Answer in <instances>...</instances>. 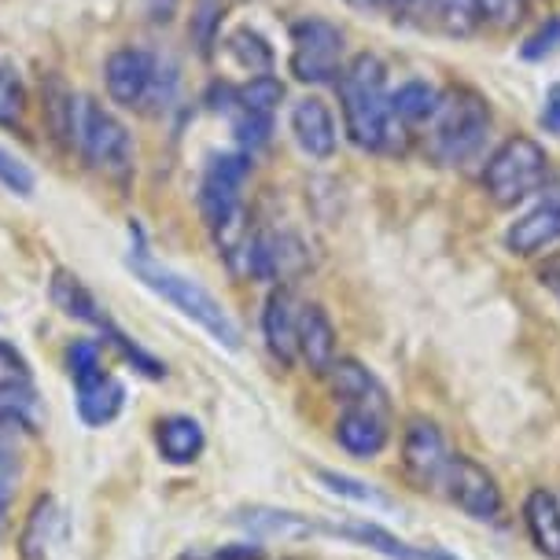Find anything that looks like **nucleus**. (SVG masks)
Segmentation results:
<instances>
[{
  "label": "nucleus",
  "instance_id": "29",
  "mask_svg": "<svg viewBox=\"0 0 560 560\" xmlns=\"http://www.w3.org/2000/svg\"><path fill=\"white\" fill-rule=\"evenodd\" d=\"M317 479H322L325 490H332L336 498H347V502H358V505H369V509H392V498L380 494L373 483L365 479H354L347 472H332V468H317Z\"/></svg>",
  "mask_w": 560,
  "mask_h": 560
},
{
  "label": "nucleus",
  "instance_id": "34",
  "mask_svg": "<svg viewBox=\"0 0 560 560\" xmlns=\"http://www.w3.org/2000/svg\"><path fill=\"white\" fill-rule=\"evenodd\" d=\"M432 4H435V19L450 34H472L479 26L476 0H432Z\"/></svg>",
  "mask_w": 560,
  "mask_h": 560
},
{
  "label": "nucleus",
  "instance_id": "40",
  "mask_svg": "<svg viewBox=\"0 0 560 560\" xmlns=\"http://www.w3.org/2000/svg\"><path fill=\"white\" fill-rule=\"evenodd\" d=\"M546 133L560 137V85H549L546 89V100H542V115H538Z\"/></svg>",
  "mask_w": 560,
  "mask_h": 560
},
{
  "label": "nucleus",
  "instance_id": "42",
  "mask_svg": "<svg viewBox=\"0 0 560 560\" xmlns=\"http://www.w3.org/2000/svg\"><path fill=\"white\" fill-rule=\"evenodd\" d=\"M350 8H362V12H376V8H387V0H347Z\"/></svg>",
  "mask_w": 560,
  "mask_h": 560
},
{
  "label": "nucleus",
  "instance_id": "28",
  "mask_svg": "<svg viewBox=\"0 0 560 560\" xmlns=\"http://www.w3.org/2000/svg\"><path fill=\"white\" fill-rule=\"evenodd\" d=\"M222 107L229 112V118H233V133L240 140V148H244V155H255L258 148L269 144V137H273V118H269V115H255V112H247V107H240L233 89H229V96H225Z\"/></svg>",
  "mask_w": 560,
  "mask_h": 560
},
{
  "label": "nucleus",
  "instance_id": "13",
  "mask_svg": "<svg viewBox=\"0 0 560 560\" xmlns=\"http://www.w3.org/2000/svg\"><path fill=\"white\" fill-rule=\"evenodd\" d=\"M310 269V252L295 233H269L255 240L252 258V280H288L303 277Z\"/></svg>",
  "mask_w": 560,
  "mask_h": 560
},
{
  "label": "nucleus",
  "instance_id": "9",
  "mask_svg": "<svg viewBox=\"0 0 560 560\" xmlns=\"http://www.w3.org/2000/svg\"><path fill=\"white\" fill-rule=\"evenodd\" d=\"M446 439L439 432L435 420L413 417L402 432V476L413 490H443L446 468H450Z\"/></svg>",
  "mask_w": 560,
  "mask_h": 560
},
{
  "label": "nucleus",
  "instance_id": "7",
  "mask_svg": "<svg viewBox=\"0 0 560 560\" xmlns=\"http://www.w3.org/2000/svg\"><path fill=\"white\" fill-rule=\"evenodd\" d=\"M159 74H163V63H159L152 52H144V48H118L104 63L107 96H112L118 107H140V112H144V107L155 104L159 93H163V78Z\"/></svg>",
  "mask_w": 560,
  "mask_h": 560
},
{
  "label": "nucleus",
  "instance_id": "43",
  "mask_svg": "<svg viewBox=\"0 0 560 560\" xmlns=\"http://www.w3.org/2000/svg\"><path fill=\"white\" fill-rule=\"evenodd\" d=\"M182 560H222V557H218V553L214 557H210V553H185Z\"/></svg>",
  "mask_w": 560,
  "mask_h": 560
},
{
  "label": "nucleus",
  "instance_id": "4",
  "mask_svg": "<svg viewBox=\"0 0 560 560\" xmlns=\"http://www.w3.org/2000/svg\"><path fill=\"white\" fill-rule=\"evenodd\" d=\"M549 177V155L535 137H509L483 166V192L494 207H516L532 199Z\"/></svg>",
  "mask_w": 560,
  "mask_h": 560
},
{
  "label": "nucleus",
  "instance_id": "23",
  "mask_svg": "<svg viewBox=\"0 0 560 560\" xmlns=\"http://www.w3.org/2000/svg\"><path fill=\"white\" fill-rule=\"evenodd\" d=\"M48 292H52V303L63 310L67 317H74V322H85V325H96V328L107 322V314L100 310L96 295L89 292L74 273H67V269H56Z\"/></svg>",
  "mask_w": 560,
  "mask_h": 560
},
{
  "label": "nucleus",
  "instance_id": "38",
  "mask_svg": "<svg viewBox=\"0 0 560 560\" xmlns=\"http://www.w3.org/2000/svg\"><path fill=\"white\" fill-rule=\"evenodd\" d=\"M0 380H30V362L8 339H0Z\"/></svg>",
  "mask_w": 560,
  "mask_h": 560
},
{
  "label": "nucleus",
  "instance_id": "31",
  "mask_svg": "<svg viewBox=\"0 0 560 560\" xmlns=\"http://www.w3.org/2000/svg\"><path fill=\"white\" fill-rule=\"evenodd\" d=\"M100 332H104V343H112V347L118 350V354H122L126 362L137 369L140 376H148V380H166V365L159 362L155 354H148V350L140 347V343H133V339H129V336L122 332V328H115L112 322H104V325H100Z\"/></svg>",
  "mask_w": 560,
  "mask_h": 560
},
{
  "label": "nucleus",
  "instance_id": "36",
  "mask_svg": "<svg viewBox=\"0 0 560 560\" xmlns=\"http://www.w3.org/2000/svg\"><path fill=\"white\" fill-rule=\"evenodd\" d=\"M479 23L494 30H513L527 12V0H476Z\"/></svg>",
  "mask_w": 560,
  "mask_h": 560
},
{
  "label": "nucleus",
  "instance_id": "16",
  "mask_svg": "<svg viewBox=\"0 0 560 560\" xmlns=\"http://www.w3.org/2000/svg\"><path fill=\"white\" fill-rule=\"evenodd\" d=\"M292 133H295V144L303 148L310 159L336 155L339 129H336V115L328 112L325 100H317V96L299 100L292 107Z\"/></svg>",
  "mask_w": 560,
  "mask_h": 560
},
{
  "label": "nucleus",
  "instance_id": "22",
  "mask_svg": "<svg viewBox=\"0 0 560 560\" xmlns=\"http://www.w3.org/2000/svg\"><path fill=\"white\" fill-rule=\"evenodd\" d=\"M236 520L258 538H310L322 532L317 524H310V516L288 513V509H266V505L244 509Z\"/></svg>",
  "mask_w": 560,
  "mask_h": 560
},
{
  "label": "nucleus",
  "instance_id": "21",
  "mask_svg": "<svg viewBox=\"0 0 560 560\" xmlns=\"http://www.w3.org/2000/svg\"><path fill=\"white\" fill-rule=\"evenodd\" d=\"M59 535V505L56 498H37L34 509L26 513V524L19 532V557L23 560H48L52 542Z\"/></svg>",
  "mask_w": 560,
  "mask_h": 560
},
{
  "label": "nucleus",
  "instance_id": "39",
  "mask_svg": "<svg viewBox=\"0 0 560 560\" xmlns=\"http://www.w3.org/2000/svg\"><path fill=\"white\" fill-rule=\"evenodd\" d=\"M387 8L395 12V19H406V23H424L428 12L435 15L432 0H387Z\"/></svg>",
  "mask_w": 560,
  "mask_h": 560
},
{
  "label": "nucleus",
  "instance_id": "41",
  "mask_svg": "<svg viewBox=\"0 0 560 560\" xmlns=\"http://www.w3.org/2000/svg\"><path fill=\"white\" fill-rule=\"evenodd\" d=\"M144 4H148V15H152L155 23H170V19H174L177 0H144Z\"/></svg>",
  "mask_w": 560,
  "mask_h": 560
},
{
  "label": "nucleus",
  "instance_id": "10",
  "mask_svg": "<svg viewBox=\"0 0 560 560\" xmlns=\"http://www.w3.org/2000/svg\"><path fill=\"white\" fill-rule=\"evenodd\" d=\"M247 174H252V155L222 152L207 159L203 185H199V210H203L207 229L222 225L229 214H236L244 207L240 192H244Z\"/></svg>",
  "mask_w": 560,
  "mask_h": 560
},
{
  "label": "nucleus",
  "instance_id": "19",
  "mask_svg": "<svg viewBox=\"0 0 560 560\" xmlns=\"http://www.w3.org/2000/svg\"><path fill=\"white\" fill-rule=\"evenodd\" d=\"M524 527L532 538L535 553L546 560H560V498L549 494L546 487H535L524 498Z\"/></svg>",
  "mask_w": 560,
  "mask_h": 560
},
{
  "label": "nucleus",
  "instance_id": "32",
  "mask_svg": "<svg viewBox=\"0 0 560 560\" xmlns=\"http://www.w3.org/2000/svg\"><path fill=\"white\" fill-rule=\"evenodd\" d=\"M67 373L74 380V387H89L96 380H104V362H100V347L93 339H74L67 347Z\"/></svg>",
  "mask_w": 560,
  "mask_h": 560
},
{
  "label": "nucleus",
  "instance_id": "15",
  "mask_svg": "<svg viewBox=\"0 0 560 560\" xmlns=\"http://www.w3.org/2000/svg\"><path fill=\"white\" fill-rule=\"evenodd\" d=\"M42 118L48 137L59 148L78 144V126H82V100L74 96V89L63 82V74H45L42 78Z\"/></svg>",
  "mask_w": 560,
  "mask_h": 560
},
{
  "label": "nucleus",
  "instance_id": "11",
  "mask_svg": "<svg viewBox=\"0 0 560 560\" xmlns=\"http://www.w3.org/2000/svg\"><path fill=\"white\" fill-rule=\"evenodd\" d=\"M325 380H328V387H332L336 402H343L347 409H365V413H380V417L392 413L387 387L380 384L362 362H354V358H336Z\"/></svg>",
  "mask_w": 560,
  "mask_h": 560
},
{
  "label": "nucleus",
  "instance_id": "26",
  "mask_svg": "<svg viewBox=\"0 0 560 560\" xmlns=\"http://www.w3.org/2000/svg\"><path fill=\"white\" fill-rule=\"evenodd\" d=\"M225 52L233 56V63L244 67L252 78L273 70V48H269L266 37L252 26H236L233 34L225 37Z\"/></svg>",
  "mask_w": 560,
  "mask_h": 560
},
{
  "label": "nucleus",
  "instance_id": "25",
  "mask_svg": "<svg viewBox=\"0 0 560 560\" xmlns=\"http://www.w3.org/2000/svg\"><path fill=\"white\" fill-rule=\"evenodd\" d=\"M435 104H439V89H432L428 82H406L392 93V118L402 122L406 129L424 126L432 118Z\"/></svg>",
  "mask_w": 560,
  "mask_h": 560
},
{
  "label": "nucleus",
  "instance_id": "2",
  "mask_svg": "<svg viewBox=\"0 0 560 560\" xmlns=\"http://www.w3.org/2000/svg\"><path fill=\"white\" fill-rule=\"evenodd\" d=\"M424 152L439 166H465L479 155L490 133V104L476 89L450 85L439 93L432 118L424 122Z\"/></svg>",
  "mask_w": 560,
  "mask_h": 560
},
{
  "label": "nucleus",
  "instance_id": "17",
  "mask_svg": "<svg viewBox=\"0 0 560 560\" xmlns=\"http://www.w3.org/2000/svg\"><path fill=\"white\" fill-rule=\"evenodd\" d=\"M299 358L314 376H325L336 362V325L325 314V306L310 303L299 314Z\"/></svg>",
  "mask_w": 560,
  "mask_h": 560
},
{
  "label": "nucleus",
  "instance_id": "3",
  "mask_svg": "<svg viewBox=\"0 0 560 560\" xmlns=\"http://www.w3.org/2000/svg\"><path fill=\"white\" fill-rule=\"evenodd\" d=\"M129 233H133V240H137L133 252H129V269H133V273L140 277V284L152 288V292L163 295L170 306L182 310L188 322H196L210 339H218L222 347L236 350L240 347V328H236L233 317L225 314V306L218 303V299L210 295L207 288L199 284V280L174 273V269H166V266H155L152 258H148L144 236H140L137 225L129 229Z\"/></svg>",
  "mask_w": 560,
  "mask_h": 560
},
{
  "label": "nucleus",
  "instance_id": "20",
  "mask_svg": "<svg viewBox=\"0 0 560 560\" xmlns=\"http://www.w3.org/2000/svg\"><path fill=\"white\" fill-rule=\"evenodd\" d=\"M387 439V417L365 413V409H343V417L336 420V443L347 450L350 457H376L384 454Z\"/></svg>",
  "mask_w": 560,
  "mask_h": 560
},
{
  "label": "nucleus",
  "instance_id": "37",
  "mask_svg": "<svg viewBox=\"0 0 560 560\" xmlns=\"http://www.w3.org/2000/svg\"><path fill=\"white\" fill-rule=\"evenodd\" d=\"M557 48H560V19H546V23L524 42L520 56H524V59H546V56H553Z\"/></svg>",
  "mask_w": 560,
  "mask_h": 560
},
{
  "label": "nucleus",
  "instance_id": "35",
  "mask_svg": "<svg viewBox=\"0 0 560 560\" xmlns=\"http://www.w3.org/2000/svg\"><path fill=\"white\" fill-rule=\"evenodd\" d=\"M0 185H4L8 192H15V196H23V199H26V196H34L37 177H34V170H30L15 152L0 148Z\"/></svg>",
  "mask_w": 560,
  "mask_h": 560
},
{
  "label": "nucleus",
  "instance_id": "12",
  "mask_svg": "<svg viewBox=\"0 0 560 560\" xmlns=\"http://www.w3.org/2000/svg\"><path fill=\"white\" fill-rule=\"evenodd\" d=\"M299 314H303V306L295 303L292 288H273L269 292L262 310V336H266V350L284 369H292L299 362Z\"/></svg>",
  "mask_w": 560,
  "mask_h": 560
},
{
  "label": "nucleus",
  "instance_id": "30",
  "mask_svg": "<svg viewBox=\"0 0 560 560\" xmlns=\"http://www.w3.org/2000/svg\"><path fill=\"white\" fill-rule=\"evenodd\" d=\"M233 93H236L240 107H247V112H255V115H269V118H273V112L280 107V100H284V82L273 78V74H255V78H247L244 85H236Z\"/></svg>",
  "mask_w": 560,
  "mask_h": 560
},
{
  "label": "nucleus",
  "instance_id": "27",
  "mask_svg": "<svg viewBox=\"0 0 560 560\" xmlns=\"http://www.w3.org/2000/svg\"><path fill=\"white\" fill-rule=\"evenodd\" d=\"M0 424L23 432L37 428V395L30 380H0Z\"/></svg>",
  "mask_w": 560,
  "mask_h": 560
},
{
  "label": "nucleus",
  "instance_id": "5",
  "mask_svg": "<svg viewBox=\"0 0 560 560\" xmlns=\"http://www.w3.org/2000/svg\"><path fill=\"white\" fill-rule=\"evenodd\" d=\"M78 148H82L85 163L104 177L126 182L133 170V133L129 126L107 107L82 100V126H78Z\"/></svg>",
  "mask_w": 560,
  "mask_h": 560
},
{
  "label": "nucleus",
  "instance_id": "33",
  "mask_svg": "<svg viewBox=\"0 0 560 560\" xmlns=\"http://www.w3.org/2000/svg\"><path fill=\"white\" fill-rule=\"evenodd\" d=\"M26 115V85L8 63H0V126H23Z\"/></svg>",
  "mask_w": 560,
  "mask_h": 560
},
{
  "label": "nucleus",
  "instance_id": "6",
  "mask_svg": "<svg viewBox=\"0 0 560 560\" xmlns=\"http://www.w3.org/2000/svg\"><path fill=\"white\" fill-rule=\"evenodd\" d=\"M343 48V30L328 23V19L306 15L292 23V59H288V67L303 85H332L347 67Z\"/></svg>",
  "mask_w": 560,
  "mask_h": 560
},
{
  "label": "nucleus",
  "instance_id": "18",
  "mask_svg": "<svg viewBox=\"0 0 560 560\" xmlns=\"http://www.w3.org/2000/svg\"><path fill=\"white\" fill-rule=\"evenodd\" d=\"M203 446H207V435L196 417L174 413L155 424V450L166 465H196Z\"/></svg>",
  "mask_w": 560,
  "mask_h": 560
},
{
  "label": "nucleus",
  "instance_id": "8",
  "mask_svg": "<svg viewBox=\"0 0 560 560\" xmlns=\"http://www.w3.org/2000/svg\"><path fill=\"white\" fill-rule=\"evenodd\" d=\"M443 490L446 498L462 509L465 516L479 520V524H498L505 513V498H502V487L498 479L487 472L476 457L468 454H454L450 457V468H446V479H443Z\"/></svg>",
  "mask_w": 560,
  "mask_h": 560
},
{
  "label": "nucleus",
  "instance_id": "1",
  "mask_svg": "<svg viewBox=\"0 0 560 560\" xmlns=\"http://www.w3.org/2000/svg\"><path fill=\"white\" fill-rule=\"evenodd\" d=\"M339 107L350 144L362 152H384L387 126H392V93H387V67L373 52H358L339 74Z\"/></svg>",
  "mask_w": 560,
  "mask_h": 560
},
{
  "label": "nucleus",
  "instance_id": "24",
  "mask_svg": "<svg viewBox=\"0 0 560 560\" xmlns=\"http://www.w3.org/2000/svg\"><path fill=\"white\" fill-rule=\"evenodd\" d=\"M126 406V387L118 384L115 376H104L89 387H78V417L85 420L89 428H104L122 413Z\"/></svg>",
  "mask_w": 560,
  "mask_h": 560
},
{
  "label": "nucleus",
  "instance_id": "14",
  "mask_svg": "<svg viewBox=\"0 0 560 560\" xmlns=\"http://www.w3.org/2000/svg\"><path fill=\"white\" fill-rule=\"evenodd\" d=\"M553 244H560V196H549L542 203H535L527 214H520L505 229V247L516 258L542 255Z\"/></svg>",
  "mask_w": 560,
  "mask_h": 560
}]
</instances>
